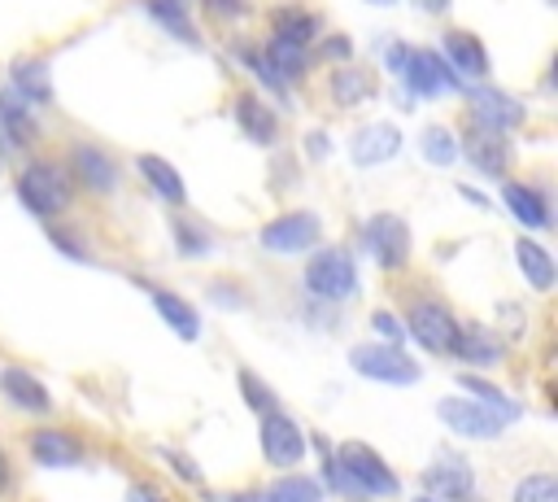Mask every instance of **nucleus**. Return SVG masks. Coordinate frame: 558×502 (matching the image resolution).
<instances>
[{
	"label": "nucleus",
	"mask_w": 558,
	"mask_h": 502,
	"mask_svg": "<svg viewBox=\"0 0 558 502\" xmlns=\"http://www.w3.org/2000/svg\"><path fill=\"white\" fill-rule=\"evenodd\" d=\"M17 201H22L35 218H52V214L70 210V201H74L70 170H65L61 162H31V166L17 175Z\"/></svg>",
	"instance_id": "nucleus-1"
},
{
	"label": "nucleus",
	"mask_w": 558,
	"mask_h": 502,
	"mask_svg": "<svg viewBox=\"0 0 558 502\" xmlns=\"http://www.w3.org/2000/svg\"><path fill=\"white\" fill-rule=\"evenodd\" d=\"M340 471H344V480H349L353 489H362V493H375V498H392V493H397L392 467H388L375 450H366L362 441H349V445L340 450Z\"/></svg>",
	"instance_id": "nucleus-2"
},
{
	"label": "nucleus",
	"mask_w": 558,
	"mask_h": 502,
	"mask_svg": "<svg viewBox=\"0 0 558 502\" xmlns=\"http://www.w3.org/2000/svg\"><path fill=\"white\" fill-rule=\"evenodd\" d=\"M353 371L379 384H414L418 380V362L410 354H401L397 345H357L349 354Z\"/></svg>",
	"instance_id": "nucleus-3"
},
{
	"label": "nucleus",
	"mask_w": 558,
	"mask_h": 502,
	"mask_svg": "<svg viewBox=\"0 0 558 502\" xmlns=\"http://www.w3.org/2000/svg\"><path fill=\"white\" fill-rule=\"evenodd\" d=\"M305 288L314 297H327V301H340L357 288V275H353V258L344 249H323L314 253V262L305 266Z\"/></svg>",
	"instance_id": "nucleus-4"
},
{
	"label": "nucleus",
	"mask_w": 558,
	"mask_h": 502,
	"mask_svg": "<svg viewBox=\"0 0 558 502\" xmlns=\"http://www.w3.org/2000/svg\"><path fill=\"white\" fill-rule=\"evenodd\" d=\"M440 410V423L445 428H453L458 437H497L510 419L501 415V410H493L488 402H471V397H449V402H440L436 406Z\"/></svg>",
	"instance_id": "nucleus-5"
},
{
	"label": "nucleus",
	"mask_w": 558,
	"mask_h": 502,
	"mask_svg": "<svg viewBox=\"0 0 558 502\" xmlns=\"http://www.w3.org/2000/svg\"><path fill=\"white\" fill-rule=\"evenodd\" d=\"M318 231H323L318 214L292 210V214H279V218H270L262 227V249L266 253H301V249H310L318 240Z\"/></svg>",
	"instance_id": "nucleus-6"
},
{
	"label": "nucleus",
	"mask_w": 558,
	"mask_h": 502,
	"mask_svg": "<svg viewBox=\"0 0 558 502\" xmlns=\"http://www.w3.org/2000/svg\"><path fill=\"white\" fill-rule=\"evenodd\" d=\"M362 236H366L371 258L384 271L405 266V258H410V227H405V218H397V214H371V223H366Z\"/></svg>",
	"instance_id": "nucleus-7"
},
{
	"label": "nucleus",
	"mask_w": 558,
	"mask_h": 502,
	"mask_svg": "<svg viewBox=\"0 0 558 502\" xmlns=\"http://www.w3.org/2000/svg\"><path fill=\"white\" fill-rule=\"evenodd\" d=\"M410 332H414V340H418L423 349H432V354H453V345H458V336H462V327L453 323V314H449L440 301H414V306H410Z\"/></svg>",
	"instance_id": "nucleus-8"
},
{
	"label": "nucleus",
	"mask_w": 558,
	"mask_h": 502,
	"mask_svg": "<svg viewBox=\"0 0 558 502\" xmlns=\"http://www.w3.org/2000/svg\"><path fill=\"white\" fill-rule=\"evenodd\" d=\"M458 153H466V162L480 175H488V179L506 175V166H510V140H506V131H493V127H480V122H471V131L458 144Z\"/></svg>",
	"instance_id": "nucleus-9"
},
{
	"label": "nucleus",
	"mask_w": 558,
	"mask_h": 502,
	"mask_svg": "<svg viewBox=\"0 0 558 502\" xmlns=\"http://www.w3.org/2000/svg\"><path fill=\"white\" fill-rule=\"evenodd\" d=\"M401 74H405V83H410L414 96H440L445 87H458V83H462V79L445 65V57H440V52H427V48L405 52Z\"/></svg>",
	"instance_id": "nucleus-10"
},
{
	"label": "nucleus",
	"mask_w": 558,
	"mask_h": 502,
	"mask_svg": "<svg viewBox=\"0 0 558 502\" xmlns=\"http://www.w3.org/2000/svg\"><path fill=\"white\" fill-rule=\"evenodd\" d=\"M466 109H471V122L493 127V131H510V127H519L527 118L523 105L514 96L497 92V87H471L466 92Z\"/></svg>",
	"instance_id": "nucleus-11"
},
{
	"label": "nucleus",
	"mask_w": 558,
	"mask_h": 502,
	"mask_svg": "<svg viewBox=\"0 0 558 502\" xmlns=\"http://www.w3.org/2000/svg\"><path fill=\"white\" fill-rule=\"evenodd\" d=\"M262 454H266V463H275V467L301 463V454H305L301 428H296L288 415H279V410L262 415Z\"/></svg>",
	"instance_id": "nucleus-12"
},
{
	"label": "nucleus",
	"mask_w": 558,
	"mask_h": 502,
	"mask_svg": "<svg viewBox=\"0 0 558 502\" xmlns=\"http://www.w3.org/2000/svg\"><path fill=\"white\" fill-rule=\"evenodd\" d=\"M397 148H401V131H397L392 122H366V127L353 135L349 157H353L362 170H371V166L392 162V157H397Z\"/></svg>",
	"instance_id": "nucleus-13"
},
{
	"label": "nucleus",
	"mask_w": 558,
	"mask_h": 502,
	"mask_svg": "<svg viewBox=\"0 0 558 502\" xmlns=\"http://www.w3.org/2000/svg\"><path fill=\"white\" fill-rule=\"evenodd\" d=\"M440 57H445V65H449L458 79H484V74H488V52H484V44H480L471 31H449Z\"/></svg>",
	"instance_id": "nucleus-14"
},
{
	"label": "nucleus",
	"mask_w": 558,
	"mask_h": 502,
	"mask_svg": "<svg viewBox=\"0 0 558 502\" xmlns=\"http://www.w3.org/2000/svg\"><path fill=\"white\" fill-rule=\"evenodd\" d=\"M70 170H74L92 192H113V188H118V166H113V157H109L105 148H96V144H78V148L70 153Z\"/></svg>",
	"instance_id": "nucleus-15"
},
{
	"label": "nucleus",
	"mask_w": 558,
	"mask_h": 502,
	"mask_svg": "<svg viewBox=\"0 0 558 502\" xmlns=\"http://www.w3.org/2000/svg\"><path fill=\"white\" fill-rule=\"evenodd\" d=\"M235 122H240V131H244L253 144H270V140L279 135V118H275L270 105H262L257 92H240V96H235Z\"/></svg>",
	"instance_id": "nucleus-16"
},
{
	"label": "nucleus",
	"mask_w": 558,
	"mask_h": 502,
	"mask_svg": "<svg viewBox=\"0 0 558 502\" xmlns=\"http://www.w3.org/2000/svg\"><path fill=\"white\" fill-rule=\"evenodd\" d=\"M423 480H427V489L440 493V498H466V493L475 489L471 467H466V458H458V454H440V458L423 471Z\"/></svg>",
	"instance_id": "nucleus-17"
},
{
	"label": "nucleus",
	"mask_w": 558,
	"mask_h": 502,
	"mask_svg": "<svg viewBox=\"0 0 558 502\" xmlns=\"http://www.w3.org/2000/svg\"><path fill=\"white\" fill-rule=\"evenodd\" d=\"M0 393L13 402V406H22V410H31V415H48L52 410V397L44 393V384L31 375V371H17V367H4L0 371Z\"/></svg>",
	"instance_id": "nucleus-18"
},
{
	"label": "nucleus",
	"mask_w": 558,
	"mask_h": 502,
	"mask_svg": "<svg viewBox=\"0 0 558 502\" xmlns=\"http://www.w3.org/2000/svg\"><path fill=\"white\" fill-rule=\"evenodd\" d=\"M31 458L44 463V467H70L78 463V441L70 432H57V428H44V432H31Z\"/></svg>",
	"instance_id": "nucleus-19"
},
{
	"label": "nucleus",
	"mask_w": 558,
	"mask_h": 502,
	"mask_svg": "<svg viewBox=\"0 0 558 502\" xmlns=\"http://www.w3.org/2000/svg\"><path fill=\"white\" fill-rule=\"evenodd\" d=\"M135 166H140V175L161 192V201H170V205H183V201H187V188H183L179 170H174L166 157H157V153H140Z\"/></svg>",
	"instance_id": "nucleus-20"
},
{
	"label": "nucleus",
	"mask_w": 558,
	"mask_h": 502,
	"mask_svg": "<svg viewBox=\"0 0 558 502\" xmlns=\"http://www.w3.org/2000/svg\"><path fill=\"white\" fill-rule=\"evenodd\" d=\"M501 201H506V210H510L523 227H549V205H545V196H541L536 188H527V183H506V188H501Z\"/></svg>",
	"instance_id": "nucleus-21"
},
{
	"label": "nucleus",
	"mask_w": 558,
	"mask_h": 502,
	"mask_svg": "<svg viewBox=\"0 0 558 502\" xmlns=\"http://www.w3.org/2000/svg\"><path fill=\"white\" fill-rule=\"evenodd\" d=\"M13 92H17L22 100H31V105H48V100H52L48 65H44V61H31V57L13 61Z\"/></svg>",
	"instance_id": "nucleus-22"
},
{
	"label": "nucleus",
	"mask_w": 558,
	"mask_h": 502,
	"mask_svg": "<svg viewBox=\"0 0 558 502\" xmlns=\"http://www.w3.org/2000/svg\"><path fill=\"white\" fill-rule=\"evenodd\" d=\"M331 96H336V105H357V100H371V96H375V74H371L366 65L344 61V65L331 74Z\"/></svg>",
	"instance_id": "nucleus-23"
},
{
	"label": "nucleus",
	"mask_w": 558,
	"mask_h": 502,
	"mask_svg": "<svg viewBox=\"0 0 558 502\" xmlns=\"http://www.w3.org/2000/svg\"><path fill=\"white\" fill-rule=\"evenodd\" d=\"M270 26H275V39H288V44H310L318 35V17L310 9H296V4H283L270 13Z\"/></svg>",
	"instance_id": "nucleus-24"
},
{
	"label": "nucleus",
	"mask_w": 558,
	"mask_h": 502,
	"mask_svg": "<svg viewBox=\"0 0 558 502\" xmlns=\"http://www.w3.org/2000/svg\"><path fill=\"white\" fill-rule=\"evenodd\" d=\"M0 122L9 127V140L13 144H31L39 131H35V113H31V100H22L13 87L0 96Z\"/></svg>",
	"instance_id": "nucleus-25"
},
{
	"label": "nucleus",
	"mask_w": 558,
	"mask_h": 502,
	"mask_svg": "<svg viewBox=\"0 0 558 502\" xmlns=\"http://www.w3.org/2000/svg\"><path fill=\"white\" fill-rule=\"evenodd\" d=\"M514 258H519V266H523V275H527L532 288H541V292L554 288V258L536 240H519L514 244Z\"/></svg>",
	"instance_id": "nucleus-26"
},
{
	"label": "nucleus",
	"mask_w": 558,
	"mask_h": 502,
	"mask_svg": "<svg viewBox=\"0 0 558 502\" xmlns=\"http://www.w3.org/2000/svg\"><path fill=\"white\" fill-rule=\"evenodd\" d=\"M270 65H275V74L288 83V79H301L305 74V65H310V57H305V44H288V39H275L270 35V44H266V52H262Z\"/></svg>",
	"instance_id": "nucleus-27"
},
{
	"label": "nucleus",
	"mask_w": 558,
	"mask_h": 502,
	"mask_svg": "<svg viewBox=\"0 0 558 502\" xmlns=\"http://www.w3.org/2000/svg\"><path fill=\"white\" fill-rule=\"evenodd\" d=\"M153 301H157V314L179 332V340H196V336H201V319H196V310H192L187 301H179V297H170V292H157Z\"/></svg>",
	"instance_id": "nucleus-28"
},
{
	"label": "nucleus",
	"mask_w": 558,
	"mask_h": 502,
	"mask_svg": "<svg viewBox=\"0 0 558 502\" xmlns=\"http://www.w3.org/2000/svg\"><path fill=\"white\" fill-rule=\"evenodd\" d=\"M423 157H427L432 166H453V162H458V140H453V131H449V127H427V131H423Z\"/></svg>",
	"instance_id": "nucleus-29"
},
{
	"label": "nucleus",
	"mask_w": 558,
	"mask_h": 502,
	"mask_svg": "<svg viewBox=\"0 0 558 502\" xmlns=\"http://www.w3.org/2000/svg\"><path fill=\"white\" fill-rule=\"evenodd\" d=\"M148 13H153L166 31L183 35V39H196V31H192V17H187V4H183V0H148Z\"/></svg>",
	"instance_id": "nucleus-30"
},
{
	"label": "nucleus",
	"mask_w": 558,
	"mask_h": 502,
	"mask_svg": "<svg viewBox=\"0 0 558 502\" xmlns=\"http://www.w3.org/2000/svg\"><path fill=\"white\" fill-rule=\"evenodd\" d=\"M266 502H323V489H318V480H310V476H288V480H279V485L270 489Z\"/></svg>",
	"instance_id": "nucleus-31"
},
{
	"label": "nucleus",
	"mask_w": 558,
	"mask_h": 502,
	"mask_svg": "<svg viewBox=\"0 0 558 502\" xmlns=\"http://www.w3.org/2000/svg\"><path fill=\"white\" fill-rule=\"evenodd\" d=\"M514 502H558V485H554V476H545V471L523 476L519 489H514Z\"/></svg>",
	"instance_id": "nucleus-32"
},
{
	"label": "nucleus",
	"mask_w": 558,
	"mask_h": 502,
	"mask_svg": "<svg viewBox=\"0 0 558 502\" xmlns=\"http://www.w3.org/2000/svg\"><path fill=\"white\" fill-rule=\"evenodd\" d=\"M462 358H471V362H497L501 358V349L484 336V332H471V336H458V345H453Z\"/></svg>",
	"instance_id": "nucleus-33"
},
{
	"label": "nucleus",
	"mask_w": 558,
	"mask_h": 502,
	"mask_svg": "<svg viewBox=\"0 0 558 502\" xmlns=\"http://www.w3.org/2000/svg\"><path fill=\"white\" fill-rule=\"evenodd\" d=\"M240 393L253 402V410H262V415H270V410H275V393H270L253 371H240Z\"/></svg>",
	"instance_id": "nucleus-34"
},
{
	"label": "nucleus",
	"mask_w": 558,
	"mask_h": 502,
	"mask_svg": "<svg viewBox=\"0 0 558 502\" xmlns=\"http://www.w3.org/2000/svg\"><path fill=\"white\" fill-rule=\"evenodd\" d=\"M466 389H471V393H475L480 402H488L493 410H501L506 419H514V415H519V410H514V402H510V397H501V393H497L493 384H484V380H475V375H466Z\"/></svg>",
	"instance_id": "nucleus-35"
},
{
	"label": "nucleus",
	"mask_w": 558,
	"mask_h": 502,
	"mask_svg": "<svg viewBox=\"0 0 558 502\" xmlns=\"http://www.w3.org/2000/svg\"><path fill=\"white\" fill-rule=\"evenodd\" d=\"M318 57H323V61H336V57H340V61H349V57H353V44H349L344 35L323 39V44H318Z\"/></svg>",
	"instance_id": "nucleus-36"
},
{
	"label": "nucleus",
	"mask_w": 558,
	"mask_h": 502,
	"mask_svg": "<svg viewBox=\"0 0 558 502\" xmlns=\"http://www.w3.org/2000/svg\"><path fill=\"white\" fill-rule=\"evenodd\" d=\"M371 323H375V332H379V336H388V345H392V340H401V323H397L392 314H375Z\"/></svg>",
	"instance_id": "nucleus-37"
},
{
	"label": "nucleus",
	"mask_w": 558,
	"mask_h": 502,
	"mask_svg": "<svg viewBox=\"0 0 558 502\" xmlns=\"http://www.w3.org/2000/svg\"><path fill=\"white\" fill-rule=\"evenodd\" d=\"M166 458H170V463H174V467H179V471H183L187 480H201V471H196V467H192V463H187L183 454H166Z\"/></svg>",
	"instance_id": "nucleus-38"
},
{
	"label": "nucleus",
	"mask_w": 558,
	"mask_h": 502,
	"mask_svg": "<svg viewBox=\"0 0 558 502\" xmlns=\"http://www.w3.org/2000/svg\"><path fill=\"white\" fill-rule=\"evenodd\" d=\"M209 9H218V13H240L244 0H209Z\"/></svg>",
	"instance_id": "nucleus-39"
},
{
	"label": "nucleus",
	"mask_w": 558,
	"mask_h": 502,
	"mask_svg": "<svg viewBox=\"0 0 558 502\" xmlns=\"http://www.w3.org/2000/svg\"><path fill=\"white\" fill-rule=\"evenodd\" d=\"M131 502H161L153 489H131Z\"/></svg>",
	"instance_id": "nucleus-40"
},
{
	"label": "nucleus",
	"mask_w": 558,
	"mask_h": 502,
	"mask_svg": "<svg viewBox=\"0 0 558 502\" xmlns=\"http://www.w3.org/2000/svg\"><path fill=\"white\" fill-rule=\"evenodd\" d=\"M305 148H310V153H327V140H323V135H310V144H305Z\"/></svg>",
	"instance_id": "nucleus-41"
},
{
	"label": "nucleus",
	"mask_w": 558,
	"mask_h": 502,
	"mask_svg": "<svg viewBox=\"0 0 558 502\" xmlns=\"http://www.w3.org/2000/svg\"><path fill=\"white\" fill-rule=\"evenodd\" d=\"M0 489H9V458L0 454Z\"/></svg>",
	"instance_id": "nucleus-42"
},
{
	"label": "nucleus",
	"mask_w": 558,
	"mask_h": 502,
	"mask_svg": "<svg viewBox=\"0 0 558 502\" xmlns=\"http://www.w3.org/2000/svg\"><path fill=\"white\" fill-rule=\"evenodd\" d=\"M418 4H423V9H427V13H440V9H445V4H449V0H418Z\"/></svg>",
	"instance_id": "nucleus-43"
},
{
	"label": "nucleus",
	"mask_w": 558,
	"mask_h": 502,
	"mask_svg": "<svg viewBox=\"0 0 558 502\" xmlns=\"http://www.w3.org/2000/svg\"><path fill=\"white\" fill-rule=\"evenodd\" d=\"M235 502H266V498H235Z\"/></svg>",
	"instance_id": "nucleus-44"
},
{
	"label": "nucleus",
	"mask_w": 558,
	"mask_h": 502,
	"mask_svg": "<svg viewBox=\"0 0 558 502\" xmlns=\"http://www.w3.org/2000/svg\"><path fill=\"white\" fill-rule=\"evenodd\" d=\"M414 502H440V498H414Z\"/></svg>",
	"instance_id": "nucleus-45"
}]
</instances>
